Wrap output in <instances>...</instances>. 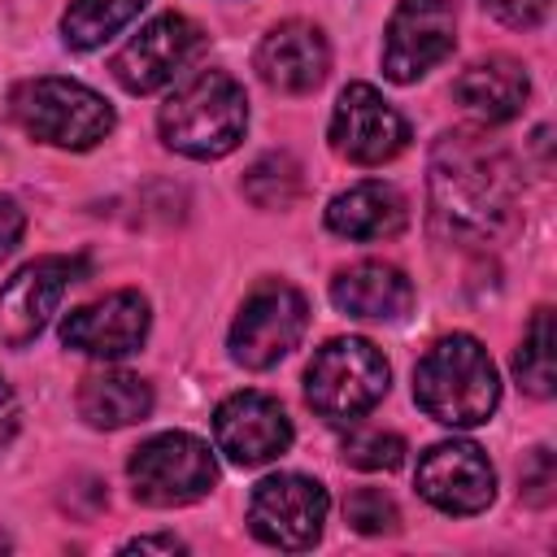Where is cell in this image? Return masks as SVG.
Masks as SVG:
<instances>
[{"label":"cell","mask_w":557,"mask_h":557,"mask_svg":"<svg viewBox=\"0 0 557 557\" xmlns=\"http://www.w3.org/2000/svg\"><path fill=\"white\" fill-rule=\"evenodd\" d=\"M413 400L444 426H479L500 405V379L474 335H448L413 370Z\"/></svg>","instance_id":"obj_2"},{"label":"cell","mask_w":557,"mask_h":557,"mask_svg":"<svg viewBox=\"0 0 557 557\" xmlns=\"http://www.w3.org/2000/svg\"><path fill=\"white\" fill-rule=\"evenodd\" d=\"M126 474H131L135 500H144L152 509H174V505H191L205 492H213L218 461L205 440H196L187 431H165L131 453Z\"/></svg>","instance_id":"obj_6"},{"label":"cell","mask_w":557,"mask_h":557,"mask_svg":"<svg viewBox=\"0 0 557 557\" xmlns=\"http://www.w3.org/2000/svg\"><path fill=\"white\" fill-rule=\"evenodd\" d=\"M13 435H17V400H13L9 383L0 379V448H4Z\"/></svg>","instance_id":"obj_30"},{"label":"cell","mask_w":557,"mask_h":557,"mask_svg":"<svg viewBox=\"0 0 557 557\" xmlns=\"http://www.w3.org/2000/svg\"><path fill=\"white\" fill-rule=\"evenodd\" d=\"M22 231H26V213L17 209V200L0 196V257H9V252L17 248Z\"/></svg>","instance_id":"obj_28"},{"label":"cell","mask_w":557,"mask_h":557,"mask_svg":"<svg viewBox=\"0 0 557 557\" xmlns=\"http://www.w3.org/2000/svg\"><path fill=\"white\" fill-rule=\"evenodd\" d=\"M187 544L174 540V535H135L122 544V553H183Z\"/></svg>","instance_id":"obj_29"},{"label":"cell","mask_w":557,"mask_h":557,"mask_svg":"<svg viewBox=\"0 0 557 557\" xmlns=\"http://www.w3.org/2000/svg\"><path fill=\"white\" fill-rule=\"evenodd\" d=\"M9 113L13 122L52 144V148H96L109 131H113V109L104 104V96H96L83 83L70 78H26L13 87L9 96Z\"/></svg>","instance_id":"obj_4"},{"label":"cell","mask_w":557,"mask_h":557,"mask_svg":"<svg viewBox=\"0 0 557 557\" xmlns=\"http://www.w3.org/2000/svg\"><path fill=\"white\" fill-rule=\"evenodd\" d=\"M483 9H487L496 22L513 26V30H535V26L548 17L553 0H483Z\"/></svg>","instance_id":"obj_27"},{"label":"cell","mask_w":557,"mask_h":557,"mask_svg":"<svg viewBox=\"0 0 557 557\" xmlns=\"http://www.w3.org/2000/svg\"><path fill=\"white\" fill-rule=\"evenodd\" d=\"M213 444L235 466H265L292 448V418L265 392H235L213 413Z\"/></svg>","instance_id":"obj_14"},{"label":"cell","mask_w":557,"mask_h":557,"mask_svg":"<svg viewBox=\"0 0 557 557\" xmlns=\"http://www.w3.org/2000/svg\"><path fill=\"white\" fill-rule=\"evenodd\" d=\"M527 91H531L527 70H522L518 61H509V57L474 61V65L453 83L457 104H461L470 117H479L483 126H500V122L518 117L522 104H527Z\"/></svg>","instance_id":"obj_18"},{"label":"cell","mask_w":557,"mask_h":557,"mask_svg":"<svg viewBox=\"0 0 557 557\" xmlns=\"http://www.w3.org/2000/svg\"><path fill=\"white\" fill-rule=\"evenodd\" d=\"M161 139L196 161L226 157L248 126V96L226 70H200L157 113Z\"/></svg>","instance_id":"obj_3"},{"label":"cell","mask_w":557,"mask_h":557,"mask_svg":"<svg viewBox=\"0 0 557 557\" xmlns=\"http://www.w3.org/2000/svg\"><path fill=\"white\" fill-rule=\"evenodd\" d=\"M305 326H309L305 296L283 278H265L248 292L244 309L231 322V357L248 370H270L300 344Z\"/></svg>","instance_id":"obj_7"},{"label":"cell","mask_w":557,"mask_h":557,"mask_svg":"<svg viewBox=\"0 0 557 557\" xmlns=\"http://www.w3.org/2000/svg\"><path fill=\"white\" fill-rule=\"evenodd\" d=\"M252 65H257L265 87L287 91V96H305V91L322 87V78L331 70V48L313 22H278L257 44Z\"/></svg>","instance_id":"obj_16"},{"label":"cell","mask_w":557,"mask_h":557,"mask_svg":"<svg viewBox=\"0 0 557 557\" xmlns=\"http://www.w3.org/2000/svg\"><path fill=\"white\" fill-rule=\"evenodd\" d=\"M244 196L257 209H287L300 196V165L287 152H265L244 174Z\"/></svg>","instance_id":"obj_23"},{"label":"cell","mask_w":557,"mask_h":557,"mask_svg":"<svg viewBox=\"0 0 557 557\" xmlns=\"http://www.w3.org/2000/svg\"><path fill=\"white\" fill-rule=\"evenodd\" d=\"M148 335V300L139 292H109L61 322V344L87 357H126Z\"/></svg>","instance_id":"obj_15"},{"label":"cell","mask_w":557,"mask_h":557,"mask_svg":"<svg viewBox=\"0 0 557 557\" xmlns=\"http://www.w3.org/2000/svg\"><path fill=\"white\" fill-rule=\"evenodd\" d=\"M344 518L352 531L361 535H392L400 527V513L392 505V496H383L379 487H357L348 500H344Z\"/></svg>","instance_id":"obj_25"},{"label":"cell","mask_w":557,"mask_h":557,"mask_svg":"<svg viewBox=\"0 0 557 557\" xmlns=\"http://www.w3.org/2000/svg\"><path fill=\"white\" fill-rule=\"evenodd\" d=\"M405 196L387 183H357L326 205V226L344 239H392L405 231Z\"/></svg>","instance_id":"obj_19"},{"label":"cell","mask_w":557,"mask_h":557,"mask_svg":"<svg viewBox=\"0 0 557 557\" xmlns=\"http://www.w3.org/2000/svg\"><path fill=\"white\" fill-rule=\"evenodd\" d=\"M148 0H70L65 17H61V30H65V44L87 52V48H100L113 30H122Z\"/></svg>","instance_id":"obj_21"},{"label":"cell","mask_w":557,"mask_h":557,"mask_svg":"<svg viewBox=\"0 0 557 557\" xmlns=\"http://www.w3.org/2000/svg\"><path fill=\"white\" fill-rule=\"evenodd\" d=\"M409 144V122L370 87L348 83L331 113V148L352 165H383Z\"/></svg>","instance_id":"obj_11"},{"label":"cell","mask_w":557,"mask_h":557,"mask_svg":"<svg viewBox=\"0 0 557 557\" xmlns=\"http://www.w3.org/2000/svg\"><path fill=\"white\" fill-rule=\"evenodd\" d=\"M205 48V30L183 17V13H161L152 17L117 57H113V78L135 91V96H148L165 83H174Z\"/></svg>","instance_id":"obj_10"},{"label":"cell","mask_w":557,"mask_h":557,"mask_svg":"<svg viewBox=\"0 0 557 557\" xmlns=\"http://www.w3.org/2000/svg\"><path fill=\"white\" fill-rule=\"evenodd\" d=\"M518 483H522V500L527 505H553V496H557V461H553V453L548 448H531L522 457Z\"/></svg>","instance_id":"obj_26"},{"label":"cell","mask_w":557,"mask_h":557,"mask_svg":"<svg viewBox=\"0 0 557 557\" xmlns=\"http://www.w3.org/2000/svg\"><path fill=\"white\" fill-rule=\"evenodd\" d=\"M83 270H87L83 257H39V261L22 265V270L0 287V339H4L9 348L30 344V339L48 326V318H52V309L61 305L65 287H70Z\"/></svg>","instance_id":"obj_13"},{"label":"cell","mask_w":557,"mask_h":557,"mask_svg":"<svg viewBox=\"0 0 557 557\" xmlns=\"http://www.w3.org/2000/svg\"><path fill=\"white\" fill-rule=\"evenodd\" d=\"M413 483L440 513H461V518L487 509L496 496V470L483 457V448L470 440H444L426 448Z\"/></svg>","instance_id":"obj_12"},{"label":"cell","mask_w":557,"mask_h":557,"mask_svg":"<svg viewBox=\"0 0 557 557\" xmlns=\"http://www.w3.org/2000/svg\"><path fill=\"white\" fill-rule=\"evenodd\" d=\"M387 361L370 339L344 335L313 352L305 370V400L326 422H352L387 396Z\"/></svg>","instance_id":"obj_5"},{"label":"cell","mask_w":557,"mask_h":557,"mask_svg":"<svg viewBox=\"0 0 557 557\" xmlns=\"http://www.w3.org/2000/svg\"><path fill=\"white\" fill-rule=\"evenodd\" d=\"M326 509H331V496L318 479L270 474L257 483V492L248 500V527L261 544L300 553V548L318 544V535L326 527Z\"/></svg>","instance_id":"obj_8"},{"label":"cell","mask_w":557,"mask_h":557,"mask_svg":"<svg viewBox=\"0 0 557 557\" xmlns=\"http://www.w3.org/2000/svg\"><path fill=\"white\" fill-rule=\"evenodd\" d=\"M4 548H9V540H4V531H0V553H4Z\"/></svg>","instance_id":"obj_31"},{"label":"cell","mask_w":557,"mask_h":557,"mask_svg":"<svg viewBox=\"0 0 557 557\" xmlns=\"http://www.w3.org/2000/svg\"><path fill=\"white\" fill-rule=\"evenodd\" d=\"M431 226L461 248H492L518 226V170L505 148L453 131L431 152Z\"/></svg>","instance_id":"obj_1"},{"label":"cell","mask_w":557,"mask_h":557,"mask_svg":"<svg viewBox=\"0 0 557 557\" xmlns=\"http://www.w3.org/2000/svg\"><path fill=\"white\" fill-rule=\"evenodd\" d=\"M513 374L531 396H553V309H535L513 352Z\"/></svg>","instance_id":"obj_22"},{"label":"cell","mask_w":557,"mask_h":557,"mask_svg":"<svg viewBox=\"0 0 557 557\" xmlns=\"http://www.w3.org/2000/svg\"><path fill=\"white\" fill-rule=\"evenodd\" d=\"M457 44V0H400L383 35V74L413 83Z\"/></svg>","instance_id":"obj_9"},{"label":"cell","mask_w":557,"mask_h":557,"mask_svg":"<svg viewBox=\"0 0 557 557\" xmlns=\"http://www.w3.org/2000/svg\"><path fill=\"white\" fill-rule=\"evenodd\" d=\"M344 461L357 470H396L405 461V440L396 431H352L344 440Z\"/></svg>","instance_id":"obj_24"},{"label":"cell","mask_w":557,"mask_h":557,"mask_svg":"<svg viewBox=\"0 0 557 557\" xmlns=\"http://www.w3.org/2000/svg\"><path fill=\"white\" fill-rule=\"evenodd\" d=\"M331 300L348 318L400 322L413 309V283L387 261H357L331 278Z\"/></svg>","instance_id":"obj_17"},{"label":"cell","mask_w":557,"mask_h":557,"mask_svg":"<svg viewBox=\"0 0 557 557\" xmlns=\"http://www.w3.org/2000/svg\"><path fill=\"white\" fill-rule=\"evenodd\" d=\"M74 405H78V413H83L87 426L117 431V426L144 422V418L152 413V387H148L139 374L100 370V374H87V379H83Z\"/></svg>","instance_id":"obj_20"}]
</instances>
